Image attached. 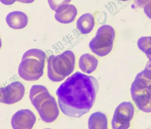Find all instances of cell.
<instances>
[{
	"instance_id": "6da1fadb",
	"label": "cell",
	"mask_w": 151,
	"mask_h": 129,
	"mask_svg": "<svg viewBox=\"0 0 151 129\" xmlns=\"http://www.w3.org/2000/svg\"><path fill=\"white\" fill-rule=\"evenodd\" d=\"M99 89L93 77L77 71L59 86L56 91L59 107L65 115L80 117L93 106Z\"/></svg>"
},
{
	"instance_id": "7a4b0ae2",
	"label": "cell",
	"mask_w": 151,
	"mask_h": 129,
	"mask_svg": "<svg viewBox=\"0 0 151 129\" xmlns=\"http://www.w3.org/2000/svg\"><path fill=\"white\" fill-rule=\"evenodd\" d=\"M29 97L43 121L51 123L57 119L59 113L57 103L45 87L33 85L30 91Z\"/></svg>"
},
{
	"instance_id": "3957f363",
	"label": "cell",
	"mask_w": 151,
	"mask_h": 129,
	"mask_svg": "<svg viewBox=\"0 0 151 129\" xmlns=\"http://www.w3.org/2000/svg\"><path fill=\"white\" fill-rule=\"evenodd\" d=\"M45 57V52L40 49L32 48L27 50L19 66V76L27 81L38 80L43 73Z\"/></svg>"
},
{
	"instance_id": "277c9868",
	"label": "cell",
	"mask_w": 151,
	"mask_h": 129,
	"mask_svg": "<svg viewBox=\"0 0 151 129\" xmlns=\"http://www.w3.org/2000/svg\"><path fill=\"white\" fill-rule=\"evenodd\" d=\"M76 58L71 50H67L57 55H50L47 60V74L54 82L63 80L74 71Z\"/></svg>"
},
{
	"instance_id": "5b68a950",
	"label": "cell",
	"mask_w": 151,
	"mask_h": 129,
	"mask_svg": "<svg viewBox=\"0 0 151 129\" xmlns=\"http://www.w3.org/2000/svg\"><path fill=\"white\" fill-rule=\"evenodd\" d=\"M115 35V31L112 26L103 25L99 28L96 35L90 42L89 48L97 55L105 56L112 49Z\"/></svg>"
},
{
	"instance_id": "8992f818",
	"label": "cell",
	"mask_w": 151,
	"mask_h": 129,
	"mask_svg": "<svg viewBox=\"0 0 151 129\" xmlns=\"http://www.w3.org/2000/svg\"><path fill=\"white\" fill-rule=\"evenodd\" d=\"M134 113V108L131 102L125 101L121 103L114 111L111 123L112 128L114 129L128 128Z\"/></svg>"
},
{
	"instance_id": "52a82bcc",
	"label": "cell",
	"mask_w": 151,
	"mask_h": 129,
	"mask_svg": "<svg viewBox=\"0 0 151 129\" xmlns=\"http://www.w3.org/2000/svg\"><path fill=\"white\" fill-rule=\"evenodd\" d=\"M25 88L19 81L13 82L0 89L1 102L8 104L16 103L24 96Z\"/></svg>"
},
{
	"instance_id": "ba28073f",
	"label": "cell",
	"mask_w": 151,
	"mask_h": 129,
	"mask_svg": "<svg viewBox=\"0 0 151 129\" xmlns=\"http://www.w3.org/2000/svg\"><path fill=\"white\" fill-rule=\"evenodd\" d=\"M33 112L28 109H20L12 116L11 124L13 129H31L36 121Z\"/></svg>"
},
{
	"instance_id": "9c48e42d",
	"label": "cell",
	"mask_w": 151,
	"mask_h": 129,
	"mask_svg": "<svg viewBox=\"0 0 151 129\" xmlns=\"http://www.w3.org/2000/svg\"><path fill=\"white\" fill-rule=\"evenodd\" d=\"M130 91L132 99L138 109L144 112H151L150 88L140 89L132 84Z\"/></svg>"
},
{
	"instance_id": "30bf717a",
	"label": "cell",
	"mask_w": 151,
	"mask_h": 129,
	"mask_svg": "<svg viewBox=\"0 0 151 129\" xmlns=\"http://www.w3.org/2000/svg\"><path fill=\"white\" fill-rule=\"evenodd\" d=\"M55 12L54 16L55 20L63 24L69 23L73 22L77 14V10L75 6L69 4L60 6Z\"/></svg>"
},
{
	"instance_id": "8fae6325",
	"label": "cell",
	"mask_w": 151,
	"mask_h": 129,
	"mask_svg": "<svg viewBox=\"0 0 151 129\" xmlns=\"http://www.w3.org/2000/svg\"><path fill=\"white\" fill-rule=\"evenodd\" d=\"M8 26L14 29H21L25 28L28 23V17L23 12L14 11L9 13L6 17Z\"/></svg>"
},
{
	"instance_id": "7c38bea8",
	"label": "cell",
	"mask_w": 151,
	"mask_h": 129,
	"mask_svg": "<svg viewBox=\"0 0 151 129\" xmlns=\"http://www.w3.org/2000/svg\"><path fill=\"white\" fill-rule=\"evenodd\" d=\"M98 61L97 59L93 55L88 53L81 55L79 59V67L83 72L90 74L96 69Z\"/></svg>"
},
{
	"instance_id": "4fadbf2b",
	"label": "cell",
	"mask_w": 151,
	"mask_h": 129,
	"mask_svg": "<svg viewBox=\"0 0 151 129\" xmlns=\"http://www.w3.org/2000/svg\"><path fill=\"white\" fill-rule=\"evenodd\" d=\"M94 26L93 17L91 14L88 13L84 14L80 16L76 22L77 28L82 34L90 33Z\"/></svg>"
},
{
	"instance_id": "5bb4252c",
	"label": "cell",
	"mask_w": 151,
	"mask_h": 129,
	"mask_svg": "<svg viewBox=\"0 0 151 129\" xmlns=\"http://www.w3.org/2000/svg\"><path fill=\"white\" fill-rule=\"evenodd\" d=\"M88 125L89 129H108L107 118L102 112H94L89 117Z\"/></svg>"
},
{
	"instance_id": "9a60e30c",
	"label": "cell",
	"mask_w": 151,
	"mask_h": 129,
	"mask_svg": "<svg viewBox=\"0 0 151 129\" xmlns=\"http://www.w3.org/2000/svg\"><path fill=\"white\" fill-rule=\"evenodd\" d=\"M132 84L138 89H146L151 87V80L146 78L142 71L137 75Z\"/></svg>"
},
{
	"instance_id": "2e32d148",
	"label": "cell",
	"mask_w": 151,
	"mask_h": 129,
	"mask_svg": "<svg viewBox=\"0 0 151 129\" xmlns=\"http://www.w3.org/2000/svg\"><path fill=\"white\" fill-rule=\"evenodd\" d=\"M137 44L139 49L145 53L148 58L151 57L150 36L141 37L138 40Z\"/></svg>"
},
{
	"instance_id": "e0dca14e",
	"label": "cell",
	"mask_w": 151,
	"mask_h": 129,
	"mask_svg": "<svg viewBox=\"0 0 151 129\" xmlns=\"http://www.w3.org/2000/svg\"><path fill=\"white\" fill-rule=\"evenodd\" d=\"M71 0H48L50 8L55 11L60 6L63 4H69Z\"/></svg>"
},
{
	"instance_id": "ac0fdd59",
	"label": "cell",
	"mask_w": 151,
	"mask_h": 129,
	"mask_svg": "<svg viewBox=\"0 0 151 129\" xmlns=\"http://www.w3.org/2000/svg\"><path fill=\"white\" fill-rule=\"evenodd\" d=\"M142 71L144 76L147 79L151 80V65L148 62Z\"/></svg>"
},
{
	"instance_id": "d6986e66",
	"label": "cell",
	"mask_w": 151,
	"mask_h": 129,
	"mask_svg": "<svg viewBox=\"0 0 151 129\" xmlns=\"http://www.w3.org/2000/svg\"><path fill=\"white\" fill-rule=\"evenodd\" d=\"M143 11L146 15L151 19V1L145 6Z\"/></svg>"
},
{
	"instance_id": "ffe728a7",
	"label": "cell",
	"mask_w": 151,
	"mask_h": 129,
	"mask_svg": "<svg viewBox=\"0 0 151 129\" xmlns=\"http://www.w3.org/2000/svg\"><path fill=\"white\" fill-rule=\"evenodd\" d=\"M151 0H134L135 5L139 7L144 8Z\"/></svg>"
},
{
	"instance_id": "44dd1931",
	"label": "cell",
	"mask_w": 151,
	"mask_h": 129,
	"mask_svg": "<svg viewBox=\"0 0 151 129\" xmlns=\"http://www.w3.org/2000/svg\"><path fill=\"white\" fill-rule=\"evenodd\" d=\"M2 4L5 5H10L13 4L17 0H0Z\"/></svg>"
},
{
	"instance_id": "7402d4cb",
	"label": "cell",
	"mask_w": 151,
	"mask_h": 129,
	"mask_svg": "<svg viewBox=\"0 0 151 129\" xmlns=\"http://www.w3.org/2000/svg\"><path fill=\"white\" fill-rule=\"evenodd\" d=\"M35 0H17V1L24 3H31L34 1Z\"/></svg>"
},
{
	"instance_id": "603a6c76",
	"label": "cell",
	"mask_w": 151,
	"mask_h": 129,
	"mask_svg": "<svg viewBox=\"0 0 151 129\" xmlns=\"http://www.w3.org/2000/svg\"><path fill=\"white\" fill-rule=\"evenodd\" d=\"M149 60L148 61V62L151 65V57H150L149 58Z\"/></svg>"
},
{
	"instance_id": "cb8c5ba5",
	"label": "cell",
	"mask_w": 151,
	"mask_h": 129,
	"mask_svg": "<svg viewBox=\"0 0 151 129\" xmlns=\"http://www.w3.org/2000/svg\"><path fill=\"white\" fill-rule=\"evenodd\" d=\"M120 1H129L130 0H119Z\"/></svg>"
},
{
	"instance_id": "d4e9b609",
	"label": "cell",
	"mask_w": 151,
	"mask_h": 129,
	"mask_svg": "<svg viewBox=\"0 0 151 129\" xmlns=\"http://www.w3.org/2000/svg\"><path fill=\"white\" fill-rule=\"evenodd\" d=\"M150 95L151 97V87H150Z\"/></svg>"
}]
</instances>
